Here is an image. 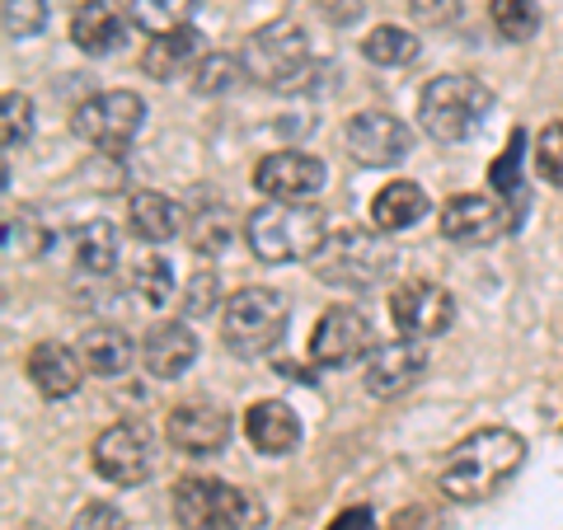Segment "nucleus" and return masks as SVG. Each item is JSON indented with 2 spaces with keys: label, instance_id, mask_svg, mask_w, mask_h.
<instances>
[{
  "label": "nucleus",
  "instance_id": "19",
  "mask_svg": "<svg viewBox=\"0 0 563 530\" xmlns=\"http://www.w3.org/2000/svg\"><path fill=\"white\" fill-rule=\"evenodd\" d=\"M244 437H250V446L258 455H291L301 446V418L282 399H258L254 409L244 413Z\"/></svg>",
  "mask_w": 563,
  "mask_h": 530
},
{
  "label": "nucleus",
  "instance_id": "30",
  "mask_svg": "<svg viewBox=\"0 0 563 530\" xmlns=\"http://www.w3.org/2000/svg\"><path fill=\"white\" fill-rule=\"evenodd\" d=\"M240 80H250V76H244V62L231 57V52H207V57L192 66V90L207 95V99L231 95Z\"/></svg>",
  "mask_w": 563,
  "mask_h": 530
},
{
  "label": "nucleus",
  "instance_id": "5",
  "mask_svg": "<svg viewBox=\"0 0 563 530\" xmlns=\"http://www.w3.org/2000/svg\"><path fill=\"white\" fill-rule=\"evenodd\" d=\"M287 324H291V306H287V296L273 287H240L221 306V339L244 362L268 357V352L287 339Z\"/></svg>",
  "mask_w": 563,
  "mask_h": 530
},
{
  "label": "nucleus",
  "instance_id": "20",
  "mask_svg": "<svg viewBox=\"0 0 563 530\" xmlns=\"http://www.w3.org/2000/svg\"><path fill=\"white\" fill-rule=\"evenodd\" d=\"M141 362H146V371L155 380H174L198 362V339H192V329L184 320L155 324L146 339H141Z\"/></svg>",
  "mask_w": 563,
  "mask_h": 530
},
{
  "label": "nucleus",
  "instance_id": "26",
  "mask_svg": "<svg viewBox=\"0 0 563 530\" xmlns=\"http://www.w3.org/2000/svg\"><path fill=\"white\" fill-rule=\"evenodd\" d=\"M231 240H235V217H231V207H225V202L211 198L207 207H198V211L188 217V244H192L198 254L217 258Z\"/></svg>",
  "mask_w": 563,
  "mask_h": 530
},
{
  "label": "nucleus",
  "instance_id": "8",
  "mask_svg": "<svg viewBox=\"0 0 563 530\" xmlns=\"http://www.w3.org/2000/svg\"><path fill=\"white\" fill-rule=\"evenodd\" d=\"M70 128H76L80 141H90L95 151H122L146 128V99L132 90H103L80 103Z\"/></svg>",
  "mask_w": 563,
  "mask_h": 530
},
{
  "label": "nucleus",
  "instance_id": "35",
  "mask_svg": "<svg viewBox=\"0 0 563 530\" xmlns=\"http://www.w3.org/2000/svg\"><path fill=\"white\" fill-rule=\"evenodd\" d=\"M0 24H5V38H14V43L38 38L47 24V0H5V5H0Z\"/></svg>",
  "mask_w": 563,
  "mask_h": 530
},
{
  "label": "nucleus",
  "instance_id": "13",
  "mask_svg": "<svg viewBox=\"0 0 563 530\" xmlns=\"http://www.w3.org/2000/svg\"><path fill=\"white\" fill-rule=\"evenodd\" d=\"M512 211H507L498 198H488V192H461V198H451L442 207V235L451 244H461V250H484V244L503 240L512 231Z\"/></svg>",
  "mask_w": 563,
  "mask_h": 530
},
{
  "label": "nucleus",
  "instance_id": "34",
  "mask_svg": "<svg viewBox=\"0 0 563 530\" xmlns=\"http://www.w3.org/2000/svg\"><path fill=\"white\" fill-rule=\"evenodd\" d=\"M29 136H33V99L10 90L0 99V141H5V151H20L29 146Z\"/></svg>",
  "mask_w": 563,
  "mask_h": 530
},
{
  "label": "nucleus",
  "instance_id": "7",
  "mask_svg": "<svg viewBox=\"0 0 563 530\" xmlns=\"http://www.w3.org/2000/svg\"><path fill=\"white\" fill-rule=\"evenodd\" d=\"M240 62H244V76L263 85V90H301L310 76V38L291 20L263 24L244 38Z\"/></svg>",
  "mask_w": 563,
  "mask_h": 530
},
{
  "label": "nucleus",
  "instance_id": "38",
  "mask_svg": "<svg viewBox=\"0 0 563 530\" xmlns=\"http://www.w3.org/2000/svg\"><path fill=\"white\" fill-rule=\"evenodd\" d=\"M465 0H409V14L422 24V29H446L461 20Z\"/></svg>",
  "mask_w": 563,
  "mask_h": 530
},
{
  "label": "nucleus",
  "instance_id": "29",
  "mask_svg": "<svg viewBox=\"0 0 563 530\" xmlns=\"http://www.w3.org/2000/svg\"><path fill=\"white\" fill-rule=\"evenodd\" d=\"M362 57L376 62V66H409L418 57V38L399 24H380L362 38Z\"/></svg>",
  "mask_w": 563,
  "mask_h": 530
},
{
  "label": "nucleus",
  "instance_id": "23",
  "mask_svg": "<svg viewBox=\"0 0 563 530\" xmlns=\"http://www.w3.org/2000/svg\"><path fill=\"white\" fill-rule=\"evenodd\" d=\"M128 225H132V235L136 240H146V244H169L174 235L188 225L184 217V207L179 202H169L165 192H132V202H128Z\"/></svg>",
  "mask_w": 563,
  "mask_h": 530
},
{
  "label": "nucleus",
  "instance_id": "4",
  "mask_svg": "<svg viewBox=\"0 0 563 530\" xmlns=\"http://www.w3.org/2000/svg\"><path fill=\"white\" fill-rule=\"evenodd\" d=\"M324 235L320 211L291 202H263L244 217V244L258 263H310Z\"/></svg>",
  "mask_w": 563,
  "mask_h": 530
},
{
  "label": "nucleus",
  "instance_id": "15",
  "mask_svg": "<svg viewBox=\"0 0 563 530\" xmlns=\"http://www.w3.org/2000/svg\"><path fill=\"white\" fill-rule=\"evenodd\" d=\"M422 371H428V347L399 333L395 343L372 347V357L362 366V385H366V395H376V399H399L422 380Z\"/></svg>",
  "mask_w": 563,
  "mask_h": 530
},
{
  "label": "nucleus",
  "instance_id": "24",
  "mask_svg": "<svg viewBox=\"0 0 563 530\" xmlns=\"http://www.w3.org/2000/svg\"><path fill=\"white\" fill-rule=\"evenodd\" d=\"M422 217H428V192H422L413 179L385 184L372 198V225H376V231H385V235L409 231V225H418Z\"/></svg>",
  "mask_w": 563,
  "mask_h": 530
},
{
  "label": "nucleus",
  "instance_id": "32",
  "mask_svg": "<svg viewBox=\"0 0 563 530\" xmlns=\"http://www.w3.org/2000/svg\"><path fill=\"white\" fill-rule=\"evenodd\" d=\"M132 291L146 300L151 310H165L174 300V268H169V258H161V254L141 258L136 273H132Z\"/></svg>",
  "mask_w": 563,
  "mask_h": 530
},
{
  "label": "nucleus",
  "instance_id": "40",
  "mask_svg": "<svg viewBox=\"0 0 563 530\" xmlns=\"http://www.w3.org/2000/svg\"><path fill=\"white\" fill-rule=\"evenodd\" d=\"M324 530H376V517H372V507H347Z\"/></svg>",
  "mask_w": 563,
  "mask_h": 530
},
{
  "label": "nucleus",
  "instance_id": "16",
  "mask_svg": "<svg viewBox=\"0 0 563 530\" xmlns=\"http://www.w3.org/2000/svg\"><path fill=\"white\" fill-rule=\"evenodd\" d=\"M165 437L184 455H217L231 441V413L217 404H179L165 422Z\"/></svg>",
  "mask_w": 563,
  "mask_h": 530
},
{
  "label": "nucleus",
  "instance_id": "31",
  "mask_svg": "<svg viewBox=\"0 0 563 530\" xmlns=\"http://www.w3.org/2000/svg\"><path fill=\"white\" fill-rule=\"evenodd\" d=\"M488 20L507 43H531L540 33V5L536 0H488Z\"/></svg>",
  "mask_w": 563,
  "mask_h": 530
},
{
  "label": "nucleus",
  "instance_id": "9",
  "mask_svg": "<svg viewBox=\"0 0 563 530\" xmlns=\"http://www.w3.org/2000/svg\"><path fill=\"white\" fill-rule=\"evenodd\" d=\"M90 465L99 479H109L118 488H136V484H146L155 470V441L141 422H113V428H103L95 437Z\"/></svg>",
  "mask_w": 563,
  "mask_h": 530
},
{
  "label": "nucleus",
  "instance_id": "2",
  "mask_svg": "<svg viewBox=\"0 0 563 530\" xmlns=\"http://www.w3.org/2000/svg\"><path fill=\"white\" fill-rule=\"evenodd\" d=\"M395 244L385 240V231H362V225H343L329 231L324 244L310 258V273L343 291H372L395 273Z\"/></svg>",
  "mask_w": 563,
  "mask_h": 530
},
{
  "label": "nucleus",
  "instance_id": "33",
  "mask_svg": "<svg viewBox=\"0 0 563 530\" xmlns=\"http://www.w3.org/2000/svg\"><path fill=\"white\" fill-rule=\"evenodd\" d=\"M217 300H221V277H217V268H211V263H198V268L188 273L184 291H179V306H184L188 320H198V314L217 310Z\"/></svg>",
  "mask_w": 563,
  "mask_h": 530
},
{
  "label": "nucleus",
  "instance_id": "39",
  "mask_svg": "<svg viewBox=\"0 0 563 530\" xmlns=\"http://www.w3.org/2000/svg\"><path fill=\"white\" fill-rule=\"evenodd\" d=\"M70 530H132V526H128V517H122L113 503H90V507L76 511Z\"/></svg>",
  "mask_w": 563,
  "mask_h": 530
},
{
  "label": "nucleus",
  "instance_id": "28",
  "mask_svg": "<svg viewBox=\"0 0 563 530\" xmlns=\"http://www.w3.org/2000/svg\"><path fill=\"white\" fill-rule=\"evenodd\" d=\"M52 244V231L38 221V211H20L5 217V258L10 263H33Z\"/></svg>",
  "mask_w": 563,
  "mask_h": 530
},
{
  "label": "nucleus",
  "instance_id": "10",
  "mask_svg": "<svg viewBox=\"0 0 563 530\" xmlns=\"http://www.w3.org/2000/svg\"><path fill=\"white\" fill-rule=\"evenodd\" d=\"M343 151H347V161L362 169H390L413 151V132L404 128V118H395V113L366 109L343 122Z\"/></svg>",
  "mask_w": 563,
  "mask_h": 530
},
{
  "label": "nucleus",
  "instance_id": "27",
  "mask_svg": "<svg viewBox=\"0 0 563 530\" xmlns=\"http://www.w3.org/2000/svg\"><path fill=\"white\" fill-rule=\"evenodd\" d=\"M192 10H198V0H132V29L151 33V38H161V33H174V29H188L192 24Z\"/></svg>",
  "mask_w": 563,
  "mask_h": 530
},
{
  "label": "nucleus",
  "instance_id": "11",
  "mask_svg": "<svg viewBox=\"0 0 563 530\" xmlns=\"http://www.w3.org/2000/svg\"><path fill=\"white\" fill-rule=\"evenodd\" d=\"M329 184V165L310 151H277L263 155L254 165V188L268 202H291V207H310Z\"/></svg>",
  "mask_w": 563,
  "mask_h": 530
},
{
  "label": "nucleus",
  "instance_id": "14",
  "mask_svg": "<svg viewBox=\"0 0 563 530\" xmlns=\"http://www.w3.org/2000/svg\"><path fill=\"white\" fill-rule=\"evenodd\" d=\"M390 320L404 339L428 343L437 333L451 329L455 300L446 287H437V281H404V287H395V296H390Z\"/></svg>",
  "mask_w": 563,
  "mask_h": 530
},
{
  "label": "nucleus",
  "instance_id": "6",
  "mask_svg": "<svg viewBox=\"0 0 563 530\" xmlns=\"http://www.w3.org/2000/svg\"><path fill=\"white\" fill-rule=\"evenodd\" d=\"M174 521L179 530H258L263 503L250 488L225 479H179L174 484Z\"/></svg>",
  "mask_w": 563,
  "mask_h": 530
},
{
  "label": "nucleus",
  "instance_id": "18",
  "mask_svg": "<svg viewBox=\"0 0 563 530\" xmlns=\"http://www.w3.org/2000/svg\"><path fill=\"white\" fill-rule=\"evenodd\" d=\"M128 24L132 14H122L113 0H85V5L70 14V43H76L85 57H109L128 43Z\"/></svg>",
  "mask_w": 563,
  "mask_h": 530
},
{
  "label": "nucleus",
  "instance_id": "21",
  "mask_svg": "<svg viewBox=\"0 0 563 530\" xmlns=\"http://www.w3.org/2000/svg\"><path fill=\"white\" fill-rule=\"evenodd\" d=\"M202 62V33L198 29H174V33H161V38H151L146 52H141V70H146L151 80H174L192 70Z\"/></svg>",
  "mask_w": 563,
  "mask_h": 530
},
{
  "label": "nucleus",
  "instance_id": "37",
  "mask_svg": "<svg viewBox=\"0 0 563 530\" xmlns=\"http://www.w3.org/2000/svg\"><path fill=\"white\" fill-rule=\"evenodd\" d=\"M536 169H540L544 184L563 188V118L550 122V128L536 136Z\"/></svg>",
  "mask_w": 563,
  "mask_h": 530
},
{
  "label": "nucleus",
  "instance_id": "17",
  "mask_svg": "<svg viewBox=\"0 0 563 530\" xmlns=\"http://www.w3.org/2000/svg\"><path fill=\"white\" fill-rule=\"evenodd\" d=\"M29 380H33V390H38L43 399H70L80 390V380L90 376V366H85L80 357V347H66V343H38L29 352Z\"/></svg>",
  "mask_w": 563,
  "mask_h": 530
},
{
  "label": "nucleus",
  "instance_id": "36",
  "mask_svg": "<svg viewBox=\"0 0 563 530\" xmlns=\"http://www.w3.org/2000/svg\"><path fill=\"white\" fill-rule=\"evenodd\" d=\"M521 146H526V132H512V146L488 169V184L498 188V198H521Z\"/></svg>",
  "mask_w": 563,
  "mask_h": 530
},
{
  "label": "nucleus",
  "instance_id": "3",
  "mask_svg": "<svg viewBox=\"0 0 563 530\" xmlns=\"http://www.w3.org/2000/svg\"><path fill=\"white\" fill-rule=\"evenodd\" d=\"M493 90L479 76H437L418 95V122L422 132L442 146H461L488 122Z\"/></svg>",
  "mask_w": 563,
  "mask_h": 530
},
{
  "label": "nucleus",
  "instance_id": "25",
  "mask_svg": "<svg viewBox=\"0 0 563 530\" xmlns=\"http://www.w3.org/2000/svg\"><path fill=\"white\" fill-rule=\"evenodd\" d=\"M70 258L80 273H109L118 263V231L109 221H85L70 231Z\"/></svg>",
  "mask_w": 563,
  "mask_h": 530
},
{
  "label": "nucleus",
  "instance_id": "1",
  "mask_svg": "<svg viewBox=\"0 0 563 530\" xmlns=\"http://www.w3.org/2000/svg\"><path fill=\"white\" fill-rule=\"evenodd\" d=\"M521 461H526V441L512 428H479L442 461L437 488L451 503H484L512 479Z\"/></svg>",
  "mask_w": 563,
  "mask_h": 530
},
{
  "label": "nucleus",
  "instance_id": "22",
  "mask_svg": "<svg viewBox=\"0 0 563 530\" xmlns=\"http://www.w3.org/2000/svg\"><path fill=\"white\" fill-rule=\"evenodd\" d=\"M80 357H85V366H90V376L118 380V376H128V371H132L136 343L122 329H113V324H95V329L80 333Z\"/></svg>",
  "mask_w": 563,
  "mask_h": 530
},
{
  "label": "nucleus",
  "instance_id": "12",
  "mask_svg": "<svg viewBox=\"0 0 563 530\" xmlns=\"http://www.w3.org/2000/svg\"><path fill=\"white\" fill-rule=\"evenodd\" d=\"M376 347V329H372V314L357 310V306H333L320 314V324L310 333V357L320 366H352V362H366Z\"/></svg>",
  "mask_w": 563,
  "mask_h": 530
}]
</instances>
